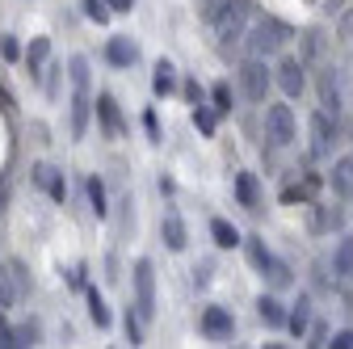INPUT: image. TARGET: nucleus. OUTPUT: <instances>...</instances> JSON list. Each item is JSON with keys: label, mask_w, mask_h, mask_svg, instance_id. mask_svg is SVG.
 <instances>
[{"label": "nucleus", "mask_w": 353, "mask_h": 349, "mask_svg": "<svg viewBox=\"0 0 353 349\" xmlns=\"http://www.w3.org/2000/svg\"><path fill=\"white\" fill-rule=\"evenodd\" d=\"M110 13H114V5H110V0H84V17H88V21L105 26V21H110Z\"/></svg>", "instance_id": "2f4dec72"}, {"label": "nucleus", "mask_w": 353, "mask_h": 349, "mask_svg": "<svg viewBox=\"0 0 353 349\" xmlns=\"http://www.w3.org/2000/svg\"><path fill=\"white\" fill-rule=\"evenodd\" d=\"M47 55H51V38H34V42H30V51H26V68L38 76L42 63H47Z\"/></svg>", "instance_id": "a878e982"}, {"label": "nucleus", "mask_w": 353, "mask_h": 349, "mask_svg": "<svg viewBox=\"0 0 353 349\" xmlns=\"http://www.w3.org/2000/svg\"><path fill=\"white\" fill-rule=\"evenodd\" d=\"M290 38H294V30H290L286 21H278V17H256V21H252V30L244 34L248 51H252V55H261V59H265V55H278Z\"/></svg>", "instance_id": "f257e3e1"}, {"label": "nucleus", "mask_w": 353, "mask_h": 349, "mask_svg": "<svg viewBox=\"0 0 353 349\" xmlns=\"http://www.w3.org/2000/svg\"><path fill=\"white\" fill-rule=\"evenodd\" d=\"M240 84H244L248 101H265V97H270V72H265L261 55H252V59L240 63Z\"/></svg>", "instance_id": "423d86ee"}, {"label": "nucleus", "mask_w": 353, "mask_h": 349, "mask_svg": "<svg viewBox=\"0 0 353 349\" xmlns=\"http://www.w3.org/2000/svg\"><path fill=\"white\" fill-rule=\"evenodd\" d=\"M244 248H248V261H252V270H261V274H265V266L274 261V252L265 248V240H261V236H248V240H244Z\"/></svg>", "instance_id": "bb28decb"}, {"label": "nucleus", "mask_w": 353, "mask_h": 349, "mask_svg": "<svg viewBox=\"0 0 353 349\" xmlns=\"http://www.w3.org/2000/svg\"><path fill=\"white\" fill-rule=\"evenodd\" d=\"M105 59L114 63V68H135V59H139V47L130 42L126 34H114L110 42H105Z\"/></svg>", "instance_id": "9b49d317"}, {"label": "nucleus", "mask_w": 353, "mask_h": 349, "mask_svg": "<svg viewBox=\"0 0 353 349\" xmlns=\"http://www.w3.org/2000/svg\"><path fill=\"white\" fill-rule=\"evenodd\" d=\"M0 97H5V89H0Z\"/></svg>", "instance_id": "c03bdc74"}, {"label": "nucleus", "mask_w": 353, "mask_h": 349, "mask_svg": "<svg viewBox=\"0 0 353 349\" xmlns=\"http://www.w3.org/2000/svg\"><path fill=\"white\" fill-rule=\"evenodd\" d=\"M172 89H176V68H172L168 59H160V63H156V76H152V93H156V97H168Z\"/></svg>", "instance_id": "412c9836"}, {"label": "nucleus", "mask_w": 353, "mask_h": 349, "mask_svg": "<svg viewBox=\"0 0 353 349\" xmlns=\"http://www.w3.org/2000/svg\"><path fill=\"white\" fill-rule=\"evenodd\" d=\"M30 181H34L38 190H47V194H51L55 202H68V181H63V172H59L55 164H34Z\"/></svg>", "instance_id": "6e6552de"}, {"label": "nucleus", "mask_w": 353, "mask_h": 349, "mask_svg": "<svg viewBox=\"0 0 353 349\" xmlns=\"http://www.w3.org/2000/svg\"><path fill=\"white\" fill-rule=\"evenodd\" d=\"M332 139H336V118H328V110L312 114V156L316 160L332 156Z\"/></svg>", "instance_id": "0eeeda50"}, {"label": "nucleus", "mask_w": 353, "mask_h": 349, "mask_svg": "<svg viewBox=\"0 0 353 349\" xmlns=\"http://www.w3.org/2000/svg\"><path fill=\"white\" fill-rule=\"evenodd\" d=\"M332 274L341 282H353V236H341V244L332 252Z\"/></svg>", "instance_id": "6ab92c4d"}, {"label": "nucleus", "mask_w": 353, "mask_h": 349, "mask_svg": "<svg viewBox=\"0 0 353 349\" xmlns=\"http://www.w3.org/2000/svg\"><path fill=\"white\" fill-rule=\"evenodd\" d=\"M248 17H252V0H228V5L219 9V17H214L210 26H214L219 42H240V38H244Z\"/></svg>", "instance_id": "f03ea898"}, {"label": "nucleus", "mask_w": 353, "mask_h": 349, "mask_svg": "<svg viewBox=\"0 0 353 349\" xmlns=\"http://www.w3.org/2000/svg\"><path fill=\"white\" fill-rule=\"evenodd\" d=\"M0 55H5V59H17V55H21V47H17V38H13V34L0 38Z\"/></svg>", "instance_id": "f704fd0d"}, {"label": "nucleus", "mask_w": 353, "mask_h": 349, "mask_svg": "<svg viewBox=\"0 0 353 349\" xmlns=\"http://www.w3.org/2000/svg\"><path fill=\"white\" fill-rule=\"evenodd\" d=\"M110 5H114V13H130V9H135V0H110Z\"/></svg>", "instance_id": "37998d69"}, {"label": "nucleus", "mask_w": 353, "mask_h": 349, "mask_svg": "<svg viewBox=\"0 0 353 349\" xmlns=\"http://www.w3.org/2000/svg\"><path fill=\"white\" fill-rule=\"evenodd\" d=\"M97 101H88V93H72V139H84V130H88V114H93Z\"/></svg>", "instance_id": "f3484780"}, {"label": "nucleus", "mask_w": 353, "mask_h": 349, "mask_svg": "<svg viewBox=\"0 0 353 349\" xmlns=\"http://www.w3.org/2000/svg\"><path fill=\"white\" fill-rule=\"evenodd\" d=\"M210 236H214L219 248H236V244H244V236H240L228 219H210Z\"/></svg>", "instance_id": "5701e85b"}, {"label": "nucleus", "mask_w": 353, "mask_h": 349, "mask_svg": "<svg viewBox=\"0 0 353 349\" xmlns=\"http://www.w3.org/2000/svg\"><path fill=\"white\" fill-rule=\"evenodd\" d=\"M265 278H270V286H274V290H286V286L294 282V274H290V266H286L282 257H274L270 266H265Z\"/></svg>", "instance_id": "393cba45"}, {"label": "nucleus", "mask_w": 353, "mask_h": 349, "mask_svg": "<svg viewBox=\"0 0 353 349\" xmlns=\"http://www.w3.org/2000/svg\"><path fill=\"white\" fill-rule=\"evenodd\" d=\"M30 295V274L21 261H5L0 266V308H17V303Z\"/></svg>", "instance_id": "7ed1b4c3"}, {"label": "nucleus", "mask_w": 353, "mask_h": 349, "mask_svg": "<svg viewBox=\"0 0 353 349\" xmlns=\"http://www.w3.org/2000/svg\"><path fill=\"white\" fill-rule=\"evenodd\" d=\"M316 232H332V228H341L345 223V210L341 206H316Z\"/></svg>", "instance_id": "cd10ccee"}, {"label": "nucleus", "mask_w": 353, "mask_h": 349, "mask_svg": "<svg viewBox=\"0 0 353 349\" xmlns=\"http://www.w3.org/2000/svg\"><path fill=\"white\" fill-rule=\"evenodd\" d=\"M202 332H206L210 341H232V332H236L232 312H228V308H206V312H202Z\"/></svg>", "instance_id": "1a4fd4ad"}, {"label": "nucleus", "mask_w": 353, "mask_h": 349, "mask_svg": "<svg viewBox=\"0 0 353 349\" xmlns=\"http://www.w3.org/2000/svg\"><path fill=\"white\" fill-rule=\"evenodd\" d=\"M265 135L274 148H290L294 143V114L290 106H270L265 110Z\"/></svg>", "instance_id": "39448f33"}, {"label": "nucleus", "mask_w": 353, "mask_h": 349, "mask_svg": "<svg viewBox=\"0 0 353 349\" xmlns=\"http://www.w3.org/2000/svg\"><path fill=\"white\" fill-rule=\"evenodd\" d=\"M126 341L130 345H143V316L126 308Z\"/></svg>", "instance_id": "473e14b6"}, {"label": "nucleus", "mask_w": 353, "mask_h": 349, "mask_svg": "<svg viewBox=\"0 0 353 349\" xmlns=\"http://www.w3.org/2000/svg\"><path fill=\"white\" fill-rule=\"evenodd\" d=\"M0 349H17V337H13V328H9L5 316H0Z\"/></svg>", "instance_id": "c9c22d12"}, {"label": "nucleus", "mask_w": 353, "mask_h": 349, "mask_svg": "<svg viewBox=\"0 0 353 349\" xmlns=\"http://www.w3.org/2000/svg\"><path fill=\"white\" fill-rule=\"evenodd\" d=\"M341 106H345V97H341V80H336L332 68H324V72H320V110H328V114L336 118Z\"/></svg>", "instance_id": "f8f14e48"}, {"label": "nucleus", "mask_w": 353, "mask_h": 349, "mask_svg": "<svg viewBox=\"0 0 353 349\" xmlns=\"http://www.w3.org/2000/svg\"><path fill=\"white\" fill-rule=\"evenodd\" d=\"M135 312L143 316V324L156 316V274H152V261H135Z\"/></svg>", "instance_id": "20e7f679"}, {"label": "nucleus", "mask_w": 353, "mask_h": 349, "mask_svg": "<svg viewBox=\"0 0 353 349\" xmlns=\"http://www.w3.org/2000/svg\"><path fill=\"white\" fill-rule=\"evenodd\" d=\"M185 97H190V106L206 101V97H202V84H198V80H185Z\"/></svg>", "instance_id": "58836bf2"}, {"label": "nucleus", "mask_w": 353, "mask_h": 349, "mask_svg": "<svg viewBox=\"0 0 353 349\" xmlns=\"http://www.w3.org/2000/svg\"><path fill=\"white\" fill-rule=\"evenodd\" d=\"M143 126H148V139H152V143H160V122H156V110H148V114H143Z\"/></svg>", "instance_id": "4c0bfd02"}, {"label": "nucleus", "mask_w": 353, "mask_h": 349, "mask_svg": "<svg viewBox=\"0 0 353 349\" xmlns=\"http://www.w3.org/2000/svg\"><path fill=\"white\" fill-rule=\"evenodd\" d=\"M236 202L244 210H261V186L252 172H236Z\"/></svg>", "instance_id": "a211bd4d"}, {"label": "nucleus", "mask_w": 353, "mask_h": 349, "mask_svg": "<svg viewBox=\"0 0 353 349\" xmlns=\"http://www.w3.org/2000/svg\"><path fill=\"white\" fill-rule=\"evenodd\" d=\"M84 194H88V210H93L97 219H105V215H110V206H105V181L101 177H88L84 181Z\"/></svg>", "instance_id": "4be33fe9"}, {"label": "nucleus", "mask_w": 353, "mask_h": 349, "mask_svg": "<svg viewBox=\"0 0 353 349\" xmlns=\"http://www.w3.org/2000/svg\"><path fill=\"white\" fill-rule=\"evenodd\" d=\"M312 345H328V328H324V324L312 328Z\"/></svg>", "instance_id": "a19ab883"}, {"label": "nucleus", "mask_w": 353, "mask_h": 349, "mask_svg": "<svg viewBox=\"0 0 353 349\" xmlns=\"http://www.w3.org/2000/svg\"><path fill=\"white\" fill-rule=\"evenodd\" d=\"M210 106H214L219 114H232V106H236V97H232V84H223V80H219L214 89H210Z\"/></svg>", "instance_id": "7c9ffc66"}, {"label": "nucleus", "mask_w": 353, "mask_h": 349, "mask_svg": "<svg viewBox=\"0 0 353 349\" xmlns=\"http://www.w3.org/2000/svg\"><path fill=\"white\" fill-rule=\"evenodd\" d=\"M84 295H88V320H93L97 328H110V308H105L101 290H97V286H88Z\"/></svg>", "instance_id": "b1692460"}, {"label": "nucleus", "mask_w": 353, "mask_h": 349, "mask_svg": "<svg viewBox=\"0 0 353 349\" xmlns=\"http://www.w3.org/2000/svg\"><path fill=\"white\" fill-rule=\"evenodd\" d=\"M13 337H17V345H38V324L30 320V324H21V328H13Z\"/></svg>", "instance_id": "72a5a7b5"}, {"label": "nucleus", "mask_w": 353, "mask_h": 349, "mask_svg": "<svg viewBox=\"0 0 353 349\" xmlns=\"http://www.w3.org/2000/svg\"><path fill=\"white\" fill-rule=\"evenodd\" d=\"M68 72H72V89H80V93H88V84H93V76H88V59H84V55H72V63H68Z\"/></svg>", "instance_id": "c756f323"}, {"label": "nucleus", "mask_w": 353, "mask_h": 349, "mask_svg": "<svg viewBox=\"0 0 353 349\" xmlns=\"http://www.w3.org/2000/svg\"><path fill=\"white\" fill-rule=\"evenodd\" d=\"M278 89L294 101V97H303V89H307V76H303V63L299 59H282L278 63Z\"/></svg>", "instance_id": "9d476101"}, {"label": "nucleus", "mask_w": 353, "mask_h": 349, "mask_svg": "<svg viewBox=\"0 0 353 349\" xmlns=\"http://www.w3.org/2000/svg\"><path fill=\"white\" fill-rule=\"evenodd\" d=\"M286 328H290L294 337H307V328H312V299H307V295H299V303L290 308V320H286Z\"/></svg>", "instance_id": "aec40b11"}, {"label": "nucleus", "mask_w": 353, "mask_h": 349, "mask_svg": "<svg viewBox=\"0 0 353 349\" xmlns=\"http://www.w3.org/2000/svg\"><path fill=\"white\" fill-rule=\"evenodd\" d=\"M160 236H164V244L172 248V252H181L185 244H190V236H185V219L176 210H164V219H160Z\"/></svg>", "instance_id": "4468645a"}, {"label": "nucleus", "mask_w": 353, "mask_h": 349, "mask_svg": "<svg viewBox=\"0 0 353 349\" xmlns=\"http://www.w3.org/2000/svg\"><path fill=\"white\" fill-rule=\"evenodd\" d=\"M97 118H101V130L110 139H122V114H118V101L110 97V93H97Z\"/></svg>", "instance_id": "ddd939ff"}, {"label": "nucleus", "mask_w": 353, "mask_h": 349, "mask_svg": "<svg viewBox=\"0 0 353 349\" xmlns=\"http://www.w3.org/2000/svg\"><path fill=\"white\" fill-rule=\"evenodd\" d=\"M328 186H332V194H336V198H353V156H341V160H332Z\"/></svg>", "instance_id": "2eb2a0df"}, {"label": "nucleus", "mask_w": 353, "mask_h": 349, "mask_svg": "<svg viewBox=\"0 0 353 349\" xmlns=\"http://www.w3.org/2000/svg\"><path fill=\"white\" fill-rule=\"evenodd\" d=\"M256 316L270 324V328H286V320H290V312L282 308L278 295H261V299H256Z\"/></svg>", "instance_id": "dca6fc26"}, {"label": "nucleus", "mask_w": 353, "mask_h": 349, "mask_svg": "<svg viewBox=\"0 0 353 349\" xmlns=\"http://www.w3.org/2000/svg\"><path fill=\"white\" fill-rule=\"evenodd\" d=\"M68 282H72V286H76V290H80V286H84V266H76V270H72V274H68Z\"/></svg>", "instance_id": "79ce46f5"}, {"label": "nucleus", "mask_w": 353, "mask_h": 349, "mask_svg": "<svg viewBox=\"0 0 353 349\" xmlns=\"http://www.w3.org/2000/svg\"><path fill=\"white\" fill-rule=\"evenodd\" d=\"M210 282V261H202V266L194 270V286H206Z\"/></svg>", "instance_id": "ea45409f"}, {"label": "nucleus", "mask_w": 353, "mask_h": 349, "mask_svg": "<svg viewBox=\"0 0 353 349\" xmlns=\"http://www.w3.org/2000/svg\"><path fill=\"white\" fill-rule=\"evenodd\" d=\"M214 122H219V110H214V106H206V101H198V106H194V126L202 130L206 139L214 135Z\"/></svg>", "instance_id": "c85d7f7f"}, {"label": "nucleus", "mask_w": 353, "mask_h": 349, "mask_svg": "<svg viewBox=\"0 0 353 349\" xmlns=\"http://www.w3.org/2000/svg\"><path fill=\"white\" fill-rule=\"evenodd\" d=\"M332 349H353V328H341V332H332V341H328Z\"/></svg>", "instance_id": "e433bc0d"}]
</instances>
